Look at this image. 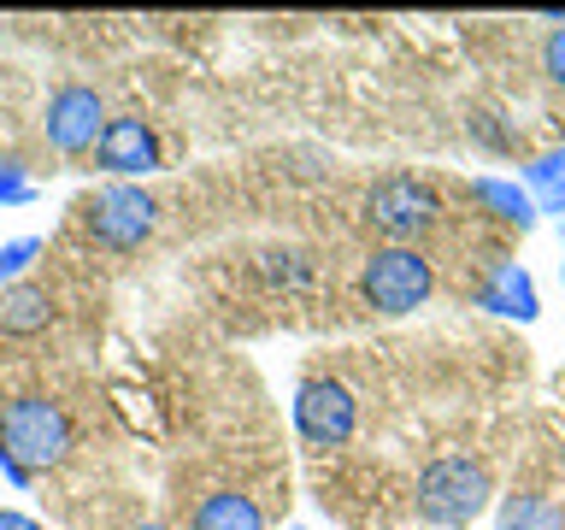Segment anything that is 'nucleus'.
<instances>
[{
    "label": "nucleus",
    "mask_w": 565,
    "mask_h": 530,
    "mask_svg": "<svg viewBox=\"0 0 565 530\" xmlns=\"http://www.w3.org/2000/svg\"><path fill=\"white\" fill-rule=\"evenodd\" d=\"M295 431L300 442H312V448H342L353 436V424H360V401H353L348 383L335 378H307L295 389Z\"/></svg>",
    "instance_id": "6"
},
{
    "label": "nucleus",
    "mask_w": 565,
    "mask_h": 530,
    "mask_svg": "<svg viewBox=\"0 0 565 530\" xmlns=\"http://www.w3.org/2000/svg\"><path fill=\"white\" fill-rule=\"evenodd\" d=\"M0 530H47V524H35L30 512H7V507H0Z\"/></svg>",
    "instance_id": "18"
},
{
    "label": "nucleus",
    "mask_w": 565,
    "mask_h": 530,
    "mask_svg": "<svg viewBox=\"0 0 565 530\" xmlns=\"http://www.w3.org/2000/svg\"><path fill=\"white\" fill-rule=\"evenodd\" d=\"M194 530H265V512L242 489H212L194 501Z\"/></svg>",
    "instance_id": "12"
},
{
    "label": "nucleus",
    "mask_w": 565,
    "mask_h": 530,
    "mask_svg": "<svg viewBox=\"0 0 565 530\" xmlns=\"http://www.w3.org/2000/svg\"><path fill=\"white\" fill-rule=\"evenodd\" d=\"M542 71H547V83L565 88V24L547 30V42H542Z\"/></svg>",
    "instance_id": "17"
},
{
    "label": "nucleus",
    "mask_w": 565,
    "mask_h": 530,
    "mask_svg": "<svg viewBox=\"0 0 565 530\" xmlns=\"http://www.w3.org/2000/svg\"><path fill=\"white\" fill-rule=\"evenodd\" d=\"M53 325V295L42 289V283H12V289H0V336H42Z\"/></svg>",
    "instance_id": "11"
},
{
    "label": "nucleus",
    "mask_w": 565,
    "mask_h": 530,
    "mask_svg": "<svg viewBox=\"0 0 565 530\" xmlns=\"http://www.w3.org/2000/svg\"><path fill=\"white\" fill-rule=\"evenodd\" d=\"M477 307L494 312V318H512V325H536V318H542L536 277H530L519 259H494L489 277L477 283Z\"/></svg>",
    "instance_id": "9"
},
{
    "label": "nucleus",
    "mask_w": 565,
    "mask_h": 530,
    "mask_svg": "<svg viewBox=\"0 0 565 530\" xmlns=\"http://www.w3.org/2000/svg\"><path fill=\"white\" fill-rule=\"evenodd\" d=\"M42 259V236H12L0 242V289H12V283H24V272Z\"/></svg>",
    "instance_id": "15"
},
{
    "label": "nucleus",
    "mask_w": 565,
    "mask_h": 530,
    "mask_svg": "<svg viewBox=\"0 0 565 530\" xmlns=\"http://www.w3.org/2000/svg\"><path fill=\"white\" fill-rule=\"evenodd\" d=\"M136 530H171V524H136Z\"/></svg>",
    "instance_id": "20"
},
{
    "label": "nucleus",
    "mask_w": 565,
    "mask_h": 530,
    "mask_svg": "<svg viewBox=\"0 0 565 530\" xmlns=\"http://www.w3.org/2000/svg\"><path fill=\"white\" fill-rule=\"evenodd\" d=\"M489 495H494L489 466L471 454H441L418 471V512L436 530H466L471 519H483Z\"/></svg>",
    "instance_id": "2"
},
{
    "label": "nucleus",
    "mask_w": 565,
    "mask_h": 530,
    "mask_svg": "<svg viewBox=\"0 0 565 530\" xmlns=\"http://www.w3.org/2000/svg\"><path fill=\"white\" fill-rule=\"evenodd\" d=\"M554 224H559V242H565V212H559V219H554Z\"/></svg>",
    "instance_id": "19"
},
{
    "label": "nucleus",
    "mask_w": 565,
    "mask_h": 530,
    "mask_svg": "<svg viewBox=\"0 0 565 530\" xmlns=\"http://www.w3.org/2000/svg\"><path fill=\"white\" fill-rule=\"evenodd\" d=\"M95 171H106L113 183H136V177L166 171V148H159V130L141 118H113L95 148Z\"/></svg>",
    "instance_id": "8"
},
{
    "label": "nucleus",
    "mask_w": 565,
    "mask_h": 530,
    "mask_svg": "<svg viewBox=\"0 0 565 530\" xmlns=\"http://www.w3.org/2000/svg\"><path fill=\"white\" fill-rule=\"evenodd\" d=\"M106 100L95 95L88 83H65L47 95V113H42V136L53 153H95L100 136H106Z\"/></svg>",
    "instance_id": "7"
},
{
    "label": "nucleus",
    "mask_w": 565,
    "mask_h": 530,
    "mask_svg": "<svg viewBox=\"0 0 565 530\" xmlns=\"http://www.w3.org/2000/svg\"><path fill=\"white\" fill-rule=\"evenodd\" d=\"M471 194L483 201V212H489V219L512 224L519 236H524V230H536V224H542V206L530 201V189L519 183V177H471Z\"/></svg>",
    "instance_id": "10"
},
{
    "label": "nucleus",
    "mask_w": 565,
    "mask_h": 530,
    "mask_svg": "<svg viewBox=\"0 0 565 530\" xmlns=\"http://www.w3.org/2000/svg\"><path fill=\"white\" fill-rule=\"evenodd\" d=\"M559 283H565V259H559Z\"/></svg>",
    "instance_id": "21"
},
{
    "label": "nucleus",
    "mask_w": 565,
    "mask_h": 530,
    "mask_svg": "<svg viewBox=\"0 0 565 530\" xmlns=\"http://www.w3.org/2000/svg\"><path fill=\"white\" fill-rule=\"evenodd\" d=\"M77 224L95 247H106V254H136L159 224V201L141 183H106L77 206Z\"/></svg>",
    "instance_id": "4"
},
{
    "label": "nucleus",
    "mask_w": 565,
    "mask_h": 530,
    "mask_svg": "<svg viewBox=\"0 0 565 530\" xmlns=\"http://www.w3.org/2000/svg\"><path fill=\"white\" fill-rule=\"evenodd\" d=\"M360 289H365V307H377L383 318H406L430 300L436 272L418 247H377L360 272Z\"/></svg>",
    "instance_id": "5"
},
{
    "label": "nucleus",
    "mask_w": 565,
    "mask_h": 530,
    "mask_svg": "<svg viewBox=\"0 0 565 530\" xmlns=\"http://www.w3.org/2000/svg\"><path fill=\"white\" fill-rule=\"evenodd\" d=\"M524 189H530V201H536L547 219H559V212H565V148L530 159V166H524Z\"/></svg>",
    "instance_id": "13"
},
{
    "label": "nucleus",
    "mask_w": 565,
    "mask_h": 530,
    "mask_svg": "<svg viewBox=\"0 0 565 530\" xmlns=\"http://www.w3.org/2000/svg\"><path fill=\"white\" fill-rule=\"evenodd\" d=\"M30 201H35L30 171L18 166V159H0V212H7V206H30Z\"/></svg>",
    "instance_id": "16"
},
{
    "label": "nucleus",
    "mask_w": 565,
    "mask_h": 530,
    "mask_svg": "<svg viewBox=\"0 0 565 530\" xmlns=\"http://www.w3.org/2000/svg\"><path fill=\"white\" fill-rule=\"evenodd\" d=\"M436 219H441V194L413 171H388L365 189V224L388 236V247H413L418 236L436 230Z\"/></svg>",
    "instance_id": "3"
},
{
    "label": "nucleus",
    "mask_w": 565,
    "mask_h": 530,
    "mask_svg": "<svg viewBox=\"0 0 565 530\" xmlns=\"http://www.w3.org/2000/svg\"><path fill=\"white\" fill-rule=\"evenodd\" d=\"M71 442H77L71 413L53 395H35L30 389V395H12L7 406H0V448H7L30 477L35 471H60L71 459Z\"/></svg>",
    "instance_id": "1"
},
{
    "label": "nucleus",
    "mask_w": 565,
    "mask_h": 530,
    "mask_svg": "<svg viewBox=\"0 0 565 530\" xmlns=\"http://www.w3.org/2000/svg\"><path fill=\"white\" fill-rule=\"evenodd\" d=\"M494 530H565V512L547 495H507Z\"/></svg>",
    "instance_id": "14"
}]
</instances>
